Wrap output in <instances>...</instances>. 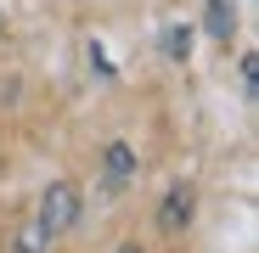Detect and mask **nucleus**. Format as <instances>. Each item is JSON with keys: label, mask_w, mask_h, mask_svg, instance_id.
I'll list each match as a JSON object with an SVG mask.
<instances>
[{"label": "nucleus", "mask_w": 259, "mask_h": 253, "mask_svg": "<svg viewBox=\"0 0 259 253\" xmlns=\"http://www.w3.org/2000/svg\"><path fill=\"white\" fill-rule=\"evenodd\" d=\"M163 57L169 62H186L192 57V23H169L163 28Z\"/></svg>", "instance_id": "nucleus-5"}, {"label": "nucleus", "mask_w": 259, "mask_h": 253, "mask_svg": "<svg viewBox=\"0 0 259 253\" xmlns=\"http://www.w3.org/2000/svg\"><path fill=\"white\" fill-rule=\"evenodd\" d=\"M51 242H57V236H51L46 225L28 214V220L17 225V236H12V253H51Z\"/></svg>", "instance_id": "nucleus-3"}, {"label": "nucleus", "mask_w": 259, "mask_h": 253, "mask_svg": "<svg viewBox=\"0 0 259 253\" xmlns=\"http://www.w3.org/2000/svg\"><path fill=\"white\" fill-rule=\"evenodd\" d=\"M253 84H259V57H242V96H253Z\"/></svg>", "instance_id": "nucleus-7"}, {"label": "nucleus", "mask_w": 259, "mask_h": 253, "mask_svg": "<svg viewBox=\"0 0 259 253\" xmlns=\"http://www.w3.org/2000/svg\"><path fill=\"white\" fill-rule=\"evenodd\" d=\"M113 253H141V247H136V242H124V247H113Z\"/></svg>", "instance_id": "nucleus-8"}, {"label": "nucleus", "mask_w": 259, "mask_h": 253, "mask_svg": "<svg viewBox=\"0 0 259 253\" xmlns=\"http://www.w3.org/2000/svg\"><path fill=\"white\" fill-rule=\"evenodd\" d=\"M34 220L46 225L51 236H62V231L79 220V186H73V180H51L46 197H39V208H34Z\"/></svg>", "instance_id": "nucleus-1"}, {"label": "nucleus", "mask_w": 259, "mask_h": 253, "mask_svg": "<svg viewBox=\"0 0 259 253\" xmlns=\"http://www.w3.org/2000/svg\"><path fill=\"white\" fill-rule=\"evenodd\" d=\"M130 175H136V152H130L124 141H113V146H107V191H118Z\"/></svg>", "instance_id": "nucleus-4"}, {"label": "nucleus", "mask_w": 259, "mask_h": 253, "mask_svg": "<svg viewBox=\"0 0 259 253\" xmlns=\"http://www.w3.org/2000/svg\"><path fill=\"white\" fill-rule=\"evenodd\" d=\"M231 28H237L231 23V6H226V0H208V34L214 39H231Z\"/></svg>", "instance_id": "nucleus-6"}, {"label": "nucleus", "mask_w": 259, "mask_h": 253, "mask_svg": "<svg viewBox=\"0 0 259 253\" xmlns=\"http://www.w3.org/2000/svg\"><path fill=\"white\" fill-rule=\"evenodd\" d=\"M192 203H197V197H192V186H186V180H175V186L163 191V203H158V225H163L169 236L186 231V225H192Z\"/></svg>", "instance_id": "nucleus-2"}]
</instances>
